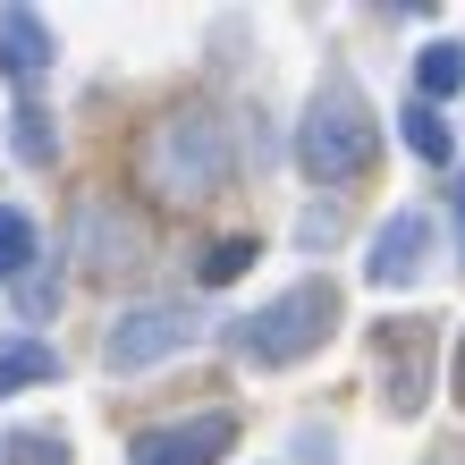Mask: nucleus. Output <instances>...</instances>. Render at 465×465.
<instances>
[{"label": "nucleus", "instance_id": "3", "mask_svg": "<svg viewBox=\"0 0 465 465\" xmlns=\"http://www.w3.org/2000/svg\"><path fill=\"white\" fill-rule=\"evenodd\" d=\"M339 331V280H296L280 288L262 313H245L229 347L245 355V364H262V372H280V364H305V355Z\"/></svg>", "mask_w": 465, "mask_h": 465}, {"label": "nucleus", "instance_id": "6", "mask_svg": "<svg viewBox=\"0 0 465 465\" xmlns=\"http://www.w3.org/2000/svg\"><path fill=\"white\" fill-rule=\"evenodd\" d=\"M237 449V415L212 406V415H186V423H161V431H135L127 465H212Z\"/></svg>", "mask_w": 465, "mask_h": 465}, {"label": "nucleus", "instance_id": "19", "mask_svg": "<svg viewBox=\"0 0 465 465\" xmlns=\"http://www.w3.org/2000/svg\"><path fill=\"white\" fill-rule=\"evenodd\" d=\"M457 406H465V339H457Z\"/></svg>", "mask_w": 465, "mask_h": 465}, {"label": "nucleus", "instance_id": "14", "mask_svg": "<svg viewBox=\"0 0 465 465\" xmlns=\"http://www.w3.org/2000/svg\"><path fill=\"white\" fill-rule=\"evenodd\" d=\"M0 465H68V440L60 431H9V440H0Z\"/></svg>", "mask_w": 465, "mask_h": 465}, {"label": "nucleus", "instance_id": "15", "mask_svg": "<svg viewBox=\"0 0 465 465\" xmlns=\"http://www.w3.org/2000/svg\"><path fill=\"white\" fill-rule=\"evenodd\" d=\"M254 254H262L254 237H221V245L203 254V288H229V280H245V271H254Z\"/></svg>", "mask_w": 465, "mask_h": 465}, {"label": "nucleus", "instance_id": "11", "mask_svg": "<svg viewBox=\"0 0 465 465\" xmlns=\"http://www.w3.org/2000/svg\"><path fill=\"white\" fill-rule=\"evenodd\" d=\"M398 135H406V153H415V161H431V170L457 153V135H449V119L431 111V102H406V111H398Z\"/></svg>", "mask_w": 465, "mask_h": 465}, {"label": "nucleus", "instance_id": "16", "mask_svg": "<svg viewBox=\"0 0 465 465\" xmlns=\"http://www.w3.org/2000/svg\"><path fill=\"white\" fill-rule=\"evenodd\" d=\"M25 262H35V221H25V212H9V203H0V280H17Z\"/></svg>", "mask_w": 465, "mask_h": 465}, {"label": "nucleus", "instance_id": "12", "mask_svg": "<svg viewBox=\"0 0 465 465\" xmlns=\"http://www.w3.org/2000/svg\"><path fill=\"white\" fill-rule=\"evenodd\" d=\"M9 144H17V161H35V170L60 153V127H51L43 102H17V111H9Z\"/></svg>", "mask_w": 465, "mask_h": 465}, {"label": "nucleus", "instance_id": "10", "mask_svg": "<svg viewBox=\"0 0 465 465\" xmlns=\"http://www.w3.org/2000/svg\"><path fill=\"white\" fill-rule=\"evenodd\" d=\"M35 381H60V355H51L43 339H9V347H0V398L35 390Z\"/></svg>", "mask_w": 465, "mask_h": 465}, {"label": "nucleus", "instance_id": "4", "mask_svg": "<svg viewBox=\"0 0 465 465\" xmlns=\"http://www.w3.org/2000/svg\"><path fill=\"white\" fill-rule=\"evenodd\" d=\"M431 355H440V331L415 313H390L372 331V364H381V406H390L398 423H415L431 406Z\"/></svg>", "mask_w": 465, "mask_h": 465}, {"label": "nucleus", "instance_id": "1", "mask_svg": "<svg viewBox=\"0 0 465 465\" xmlns=\"http://www.w3.org/2000/svg\"><path fill=\"white\" fill-rule=\"evenodd\" d=\"M296 161H305L313 186H347L381 161V119L372 102L347 85V76H322L313 102H305V127H296Z\"/></svg>", "mask_w": 465, "mask_h": 465}, {"label": "nucleus", "instance_id": "9", "mask_svg": "<svg viewBox=\"0 0 465 465\" xmlns=\"http://www.w3.org/2000/svg\"><path fill=\"white\" fill-rule=\"evenodd\" d=\"M449 94H465V43H423V60H415V102L440 111Z\"/></svg>", "mask_w": 465, "mask_h": 465}, {"label": "nucleus", "instance_id": "2", "mask_svg": "<svg viewBox=\"0 0 465 465\" xmlns=\"http://www.w3.org/2000/svg\"><path fill=\"white\" fill-rule=\"evenodd\" d=\"M229 161H237V144H229V127L212 111H170V119H153V135H144V186H161V195H178V203L221 195Z\"/></svg>", "mask_w": 465, "mask_h": 465}, {"label": "nucleus", "instance_id": "13", "mask_svg": "<svg viewBox=\"0 0 465 465\" xmlns=\"http://www.w3.org/2000/svg\"><path fill=\"white\" fill-rule=\"evenodd\" d=\"M85 245H94V254H85L94 271L135 262V229H127V221H111V203H94V212H85Z\"/></svg>", "mask_w": 465, "mask_h": 465}, {"label": "nucleus", "instance_id": "7", "mask_svg": "<svg viewBox=\"0 0 465 465\" xmlns=\"http://www.w3.org/2000/svg\"><path fill=\"white\" fill-rule=\"evenodd\" d=\"M423 254H431V221H423V212H390V221L372 229L364 280L372 288H415L423 280Z\"/></svg>", "mask_w": 465, "mask_h": 465}, {"label": "nucleus", "instance_id": "18", "mask_svg": "<svg viewBox=\"0 0 465 465\" xmlns=\"http://www.w3.org/2000/svg\"><path fill=\"white\" fill-rule=\"evenodd\" d=\"M449 195H457V262H465V178L449 186Z\"/></svg>", "mask_w": 465, "mask_h": 465}, {"label": "nucleus", "instance_id": "17", "mask_svg": "<svg viewBox=\"0 0 465 465\" xmlns=\"http://www.w3.org/2000/svg\"><path fill=\"white\" fill-rule=\"evenodd\" d=\"M17 305H25V322H43L51 305H60V271H43V262H35V271L17 280Z\"/></svg>", "mask_w": 465, "mask_h": 465}, {"label": "nucleus", "instance_id": "5", "mask_svg": "<svg viewBox=\"0 0 465 465\" xmlns=\"http://www.w3.org/2000/svg\"><path fill=\"white\" fill-rule=\"evenodd\" d=\"M203 339V322L186 313V305H135L111 339H102V364L111 372H153L161 355H178V347H195Z\"/></svg>", "mask_w": 465, "mask_h": 465}, {"label": "nucleus", "instance_id": "8", "mask_svg": "<svg viewBox=\"0 0 465 465\" xmlns=\"http://www.w3.org/2000/svg\"><path fill=\"white\" fill-rule=\"evenodd\" d=\"M43 68H51V25L35 9H0V76L9 85H35Z\"/></svg>", "mask_w": 465, "mask_h": 465}]
</instances>
